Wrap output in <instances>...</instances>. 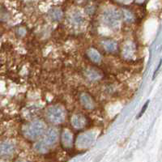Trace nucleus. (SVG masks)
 I'll return each instance as SVG.
<instances>
[{"label": "nucleus", "instance_id": "obj_18", "mask_svg": "<svg viewBox=\"0 0 162 162\" xmlns=\"http://www.w3.org/2000/svg\"><path fill=\"white\" fill-rule=\"evenodd\" d=\"M0 38H1V34H0Z\"/></svg>", "mask_w": 162, "mask_h": 162}, {"label": "nucleus", "instance_id": "obj_2", "mask_svg": "<svg viewBox=\"0 0 162 162\" xmlns=\"http://www.w3.org/2000/svg\"><path fill=\"white\" fill-rule=\"evenodd\" d=\"M48 119L54 124H60L65 120L66 113L63 108L59 105H53L49 107L46 111Z\"/></svg>", "mask_w": 162, "mask_h": 162}, {"label": "nucleus", "instance_id": "obj_6", "mask_svg": "<svg viewBox=\"0 0 162 162\" xmlns=\"http://www.w3.org/2000/svg\"><path fill=\"white\" fill-rule=\"evenodd\" d=\"M15 151V145L11 142L0 143V156H11Z\"/></svg>", "mask_w": 162, "mask_h": 162}, {"label": "nucleus", "instance_id": "obj_10", "mask_svg": "<svg viewBox=\"0 0 162 162\" xmlns=\"http://www.w3.org/2000/svg\"><path fill=\"white\" fill-rule=\"evenodd\" d=\"M103 45H104L105 49L110 53L116 52L118 49V44L113 40H105L103 42Z\"/></svg>", "mask_w": 162, "mask_h": 162}, {"label": "nucleus", "instance_id": "obj_7", "mask_svg": "<svg viewBox=\"0 0 162 162\" xmlns=\"http://www.w3.org/2000/svg\"><path fill=\"white\" fill-rule=\"evenodd\" d=\"M71 125L76 129H82L86 125V119L83 115L77 114L74 116L71 120Z\"/></svg>", "mask_w": 162, "mask_h": 162}, {"label": "nucleus", "instance_id": "obj_16", "mask_svg": "<svg viewBox=\"0 0 162 162\" xmlns=\"http://www.w3.org/2000/svg\"><path fill=\"white\" fill-rule=\"evenodd\" d=\"M89 77L90 78V79H92V80H93V79H97L98 76L95 71H93L92 70V71H90V74L89 75Z\"/></svg>", "mask_w": 162, "mask_h": 162}, {"label": "nucleus", "instance_id": "obj_5", "mask_svg": "<svg viewBox=\"0 0 162 162\" xmlns=\"http://www.w3.org/2000/svg\"><path fill=\"white\" fill-rule=\"evenodd\" d=\"M58 140V133L57 130L55 129H49V131H47L45 136V139L43 140V142L45 143V144L48 146H52V145L55 144L57 141Z\"/></svg>", "mask_w": 162, "mask_h": 162}, {"label": "nucleus", "instance_id": "obj_3", "mask_svg": "<svg viewBox=\"0 0 162 162\" xmlns=\"http://www.w3.org/2000/svg\"><path fill=\"white\" fill-rule=\"evenodd\" d=\"M95 141V135L92 132H86L81 134L77 138V146L80 148H87L91 146Z\"/></svg>", "mask_w": 162, "mask_h": 162}, {"label": "nucleus", "instance_id": "obj_14", "mask_svg": "<svg viewBox=\"0 0 162 162\" xmlns=\"http://www.w3.org/2000/svg\"><path fill=\"white\" fill-rule=\"evenodd\" d=\"M149 102H150V101L148 100V101H146V102H145V104L144 105V106H143L142 109H141V111H140V113H139V115H138V117H137L138 119H139V118H141V117H142L143 114H144V113H145V111H146V109H148V106Z\"/></svg>", "mask_w": 162, "mask_h": 162}, {"label": "nucleus", "instance_id": "obj_9", "mask_svg": "<svg viewBox=\"0 0 162 162\" xmlns=\"http://www.w3.org/2000/svg\"><path fill=\"white\" fill-rule=\"evenodd\" d=\"M62 142L65 147L70 148L72 145L73 142V137L70 131H65L62 135Z\"/></svg>", "mask_w": 162, "mask_h": 162}, {"label": "nucleus", "instance_id": "obj_8", "mask_svg": "<svg viewBox=\"0 0 162 162\" xmlns=\"http://www.w3.org/2000/svg\"><path fill=\"white\" fill-rule=\"evenodd\" d=\"M80 101L87 109H93L94 108V102L89 94L83 93L80 97Z\"/></svg>", "mask_w": 162, "mask_h": 162}, {"label": "nucleus", "instance_id": "obj_11", "mask_svg": "<svg viewBox=\"0 0 162 162\" xmlns=\"http://www.w3.org/2000/svg\"><path fill=\"white\" fill-rule=\"evenodd\" d=\"M88 55L90 58V59L92 61H93L94 62H100L101 60V57L100 53L94 49H89L88 51Z\"/></svg>", "mask_w": 162, "mask_h": 162}, {"label": "nucleus", "instance_id": "obj_17", "mask_svg": "<svg viewBox=\"0 0 162 162\" xmlns=\"http://www.w3.org/2000/svg\"><path fill=\"white\" fill-rule=\"evenodd\" d=\"M160 64H161V61H160V62H159V64H158L157 68L156 69L155 72H154V74H153V77H152V80H154V79L156 78V74L157 73V71H159V69H160Z\"/></svg>", "mask_w": 162, "mask_h": 162}, {"label": "nucleus", "instance_id": "obj_4", "mask_svg": "<svg viewBox=\"0 0 162 162\" xmlns=\"http://www.w3.org/2000/svg\"><path fill=\"white\" fill-rule=\"evenodd\" d=\"M120 19L118 11L113 9H109L104 12V20L109 26H117Z\"/></svg>", "mask_w": 162, "mask_h": 162}, {"label": "nucleus", "instance_id": "obj_1", "mask_svg": "<svg viewBox=\"0 0 162 162\" xmlns=\"http://www.w3.org/2000/svg\"><path fill=\"white\" fill-rule=\"evenodd\" d=\"M45 128L46 127L42 121L36 120L28 126L26 130V135L28 138L31 140H37L44 134Z\"/></svg>", "mask_w": 162, "mask_h": 162}, {"label": "nucleus", "instance_id": "obj_12", "mask_svg": "<svg viewBox=\"0 0 162 162\" xmlns=\"http://www.w3.org/2000/svg\"><path fill=\"white\" fill-rule=\"evenodd\" d=\"M49 16L53 20H60L62 19V12L58 8H53L49 11Z\"/></svg>", "mask_w": 162, "mask_h": 162}, {"label": "nucleus", "instance_id": "obj_13", "mask_svg": "<svg viewBox=\"0 0 162 162\" xmlns=\"http://www.w3.org/2000/svg\"><path fill=\"white\" fill-rule=\"evenodd\" d=\"M47 148H48V147L45 144V143L43 142V141H41V142L38 143L35 146L36 150L39 152H46Z\"/></svg>", "mask_w": 162, "mask_h": 162}, {"label": "nucleus", "instance_id": "obj_15", "mask_svg": "<svg viewBox=\"0 0 162 162\" xmlns=\"http://www.w3.org/2000/svg\"><path fill=\"white\" fill-rule=\"evenodd\" d=\"M123 16H124L125 20H127V21H128V22H131V21H132V20H133V16H132V15H131V13L130 11H124Z\"/></svg>", "mask_w": 162, "mask_h": 162}]
</instances>
